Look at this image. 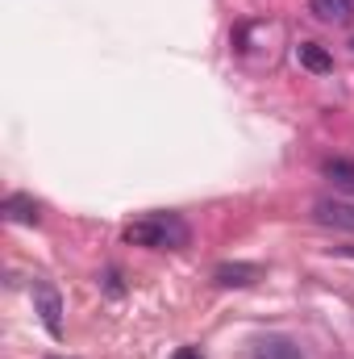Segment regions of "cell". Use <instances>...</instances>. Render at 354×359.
<instances>
[{
  "label": "cell",
  "instance_id": "6da1fadb",
  "mask_svg": "<svg viewBox=\"0 0 354 359\" xmlns=\"http://www.w3.org/2000/svg\"><path fill=\"white\" fill-rule=\"evenodd\" d=\"M125 243H129V247H155V251L183 247V243H187V226L179 222L176 213H150V217L125 226Z\"/></svg>",
  "mask_w": 354,
  "mask_h": 359
},
{
  "label": "cell",
  "instance_id": "7a4b0ae2",
  "mask_svg": "<svg viewBox=\"0 0 354 359\" xmlns=\"http://www.w3.org/2000/svg\"><path fill=\"white\" fill-rule=\"evenodd\" d=\"M34 305H38L42 326L50 330V339H63V297L50 280H34Z\"/></svg>",
  "mask_w": 354,
  "mask_h": 359
},
{
  "label": "cell",
  "instance_id": "3957f363",
  "mask_svg": "<svg viewBox=\"0 0 354 359\" xmlns=\"http://www.w3.org/2000/svg\"><path fill=\"white\" fill-rule=\"evenodd\" d=\"M313 217H317L321 226L351 230V234H354V205H351V201H338V196L330 201V196H325V201H317V205H313Z\"/></svg>",
  "mask_w": 354,
  "mask_h": 359
},
{
  "label": "cell",
  "instance_id": "277c9868",
  "mask_svg": "<svg viewBox=\"0 0 354 359\" xmlns=\"http://www.w3.org/2000/svg\"><path fill=\"white\" fill-rule=\"evenodd\" d=\"M309 13L321 25H351L354 21V0H309Z\"/></svg>",
  "mask_w": 354,
  "mask_h": 359
},
{
  "label": "cell",
  "instance_id": "5b68a950",
  "mask_svg": "<svg viewBox=\"0 0 354 359\" xmlns=\"http://www.w3.org/2000/svg\"><path fill=\"white\" fill-rule=\"evenodd\" d=\"M213 280L221 288H246V284L263 280V268L259 264H221V268L213 271Z\"/></svg>",
  "mask_w": 354,
  "mask_h": 359
},
{
  "label": "cell",
  "instance_id": "8992f818",
  "mask_svg": "<svg viewBox=\"0 0 354 359\" xmlns=\"http://www.w3.org/2000/svg\"><path fill=\"white\" fill-rule=\"evenodd\" d=\"M0 213H4V222H21V226H38V201L34 196H21V192H13V196H4L0 201Z\"/></svg>",
  "mask_w": 354,
  "mask_h": 359
},
{
  "label": "cell",
  "instance_id": "52a82bcc",
  "mask_svg": "<svg viewBox=\"0 0 354 359\" xmlns=\"http://www.w3.org/2000/svg\"><path fill=\"white\" fill-rule=\"evenodd\" d=\"M296 59H300V67H309L313 76L334 72V55H330L325 46H317V42H300V46H296Z\"/></svg>",
  "mask_w": 354,
  "mask_h": 359
},
{
  "label": "cell",
  "instance_id": "ba28073f",
  "mask_svg": "<svg viewBox=\"0 0 354 359\" xmlns=\"http://www.w3.org/2000/svg\"><path fill=\"white\" fill-rule=\"evenodd\" d=\"M255 359H304L288 339H263L259 347H255Z\"/></svg>",
  "mask_w": 354,
  "mask_h": 359
},
{
  "label": "cell",
  "instance_id": "9c48e42d",
  "mask_svg": "<svg viewBox=\"0 0 354 359\" xmlns=\"http://www.w3.org/2000/svg\"><path fill=\"white\" fill-rule=\"evenodd\" d=\"M325 180H334L338 188H346V192H354V163L351 159H325Z\"/></svg>",
  "mask_w": 354,
  "mask_h": 359
},
{
  "label": "cell",
  "instance_id": "30bf717a",
  "mask_svg": "<svg viewBox=\"0 0 354 359\" xmlns=\"http://www.w3.org/2000/svg\"><path fill=\"white\" fill-rule=\"evenodd\" d=\"M171 359H204V355H200V347H179Z\"/></svg>",
  "mask_w": 354,
  "mask_h": 359
},
{
  "label": "cell",
  "instance_id": "8fae6325",
  "mask_svg": "<svg viewBox=\"0 0 354 359\" xmlns=\"http://www.w3.org/2000/svg\"><path fill=\"white\" fill-rule=\"evenodd\" d=\"M351 46H354V42H351Z\"/></svg>",
  "mask_w": 354,
  "mask_h": 359
}]
</instances>
